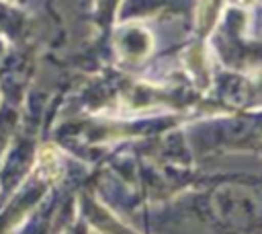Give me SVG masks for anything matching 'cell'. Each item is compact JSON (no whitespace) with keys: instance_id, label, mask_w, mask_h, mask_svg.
I'll return each mask as SVG.
<instances>
[{"instance_id":"cell-1","label":"cell","mask_w":262,"mask_h":234,"mask_svg":"<svg viewBox=\"0 0 262 234\" xmlns=\"http://www.w3.org/2000/svg\"><path fill=\"white\" fill-rule=\"evenodd\" d=\"M219 209L223 218L242 228H252L262 222V187L246 185L233 187L219 199Z\"/></svg>"}]
</instances>
